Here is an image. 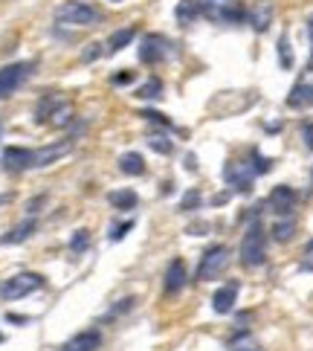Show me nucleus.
Masks as SVG:
<instances>
[{
	"mask_svg": "<svg viewBox=\"0 0 313 351\" xmlns=\"http://www.w3.org/2000/svg\"><path fill=\"white\" fill-rule=\"evenodd\" d=\"M241 265L247 270H255L261 267L267 261V232L264 227H261V221L253 218L247 223V230H244V238H241Z\"/></svg>",
	"mask_w": 313,
	"mask_h": 351,
	"instance_id": "f257e3e1",
	"label": "nucleus"
},
{
	"mask_svg": "<svg viewBox=\"0 0 313 351\" xmlns=\"http://www.w3.org/2000/svg\"><path fill=\"white\" fill-rule=\"evenodd\" d=\"M55 21L61 27H96L102 21V12L87 0H64L55 6Z\"/></svg>",
	"mask_w": 313,
	"mask_h": 351,
	"instance_id": "f03ea898",
	"label": "nucleus"
},
{
	"mask_svg": "<svg viewBox=\"0 0 313 351\" xmlns=\"http://www.w3.org/2000/svg\"><path fill=\"white\" fill-rule=\"evenodd\" d=\"M197 9L200 15L212 23H244L247 21V6L241 0H197Z\"/></svg>",
	"mask_w": 313,
	"mask_h": 351,
	"instance_id": "7ed1b4c3",
	"label": "nucleus"
},
{
	"mask_svg": "<svg viewBox=\"0 0 313 351\" xmlns=\"http://www.w3.org/2000/svg\"><path fill=\"white\" fill-rule=\"evenodd\" d=\"M229 267V250L223 244H212L197 261V282H215Z\"/></svg>",
	"mask_w": 313,
	"mask_h": 351,
	"instance_id": "20e7f679",
	"label": "nucleus"
},
{
	"mask_svg": "<svg viewBox=\"0 0 313 351\" xmlns=\"http://www.w3.org/2000/svg\"><path fill=\"white\" fill-rule=\"evenodd\" d=\"M174 53H177V47H174V41H168L166 35H160V32H148L142 35V41H140V61L142 64H162V61H168Z\"/></svg>",
	"mask_w": 313,
	"mask_h": 351,
	"instance_id": "39448f33",
	"label": "nucleus"
},
{
	"mask_svg": "<svg viewBox=\"0 0 313 351\" xmlns=\"http://www.w3.org/2000/svg\"><path fill=\"white\" fill-rule=\"evenodd\" d=\"M47 285V279L41 273H15L12 279H6L0 285V299H6V302H15V299H23L35 291H41Z\"/></svg>",
	"mask_w": 313,
	"mask_h": 351,
	"instance_id": "423d86ee",
	"label": "nucleus"
},
{
	"mask_svg": "<svg viewBox=\"0 0 313 351\" xmlns=\"http://www.w3.org/2000/svg\"><path fill=\"white\" fill-rule=\"evenodd\" d=\"M32 73H35V61H15V64L0 67V99L21 90Z\"/></svg>",
	"mask_w": 313,
	"mask_h": 351,
	"instance_id": "0eeeda50",
	"label": "nucleus"
},
{
	"mask_svg": "<svg viewBox=\"0 0 313 351\" xmlns=\"http://www.w3.org/2000/svg\"><path fill=\"white\" fill-rule=\"evenodd\" d=\"M258 174L253 171V166L249 162H238V160H229L227 166H223V180H227L232 186V192L238 195H247L253 192V183H255Z\"/></svg>",
	"mask_w": 313,
	"mask_h": 351,
	"instance_id": "6e6552de",
	"label": "nucleus"
},
{
	"mask_svg": "<svg viewBox=\"0 0 313 351\" xmlns=\"http://www.w3.org/2000/svg\"><path fill=\"white\" fill-rule=\"evenodd\" d=\"M296 204H299V195L293 186H275L267 197V206L275 218H290L296 212Z\"/></svg>",
	"mask_w": 313,
	"mask_h": 351,
	"instance_id": "1a4fd4ad",
	"label": "nucleus"
},
{
	"mask_svg": "<svg viewBox=\"0 0 313 351\" xmlns=\"http://www.w3.org/2000/svg\"><path fill=\"white\" fill-rule=\"evenodd\" d=\"M73 148V140H61V143H53V145H41V148H32V169H47L58 162L64 154H70Z\"/></svg>",
	"mask_w": 313,
	"mask_h": 351,
	"instance_id": "9d476101",
	"label": "nucleus"
},
{
	"mask_svg": "<svg viewBox=\"0 0 313 351\" xmlns=\"http://www.w3.org/2000/svg\"><path fill=\"white\" fill-rule=\"evenodd\" d=\"M183 287H186V261L183 258H171L166 273H162V293L171 299V296H177Z\"/></svg>",
	"mask_w": 313,
	"mask_h": 351,
	"instance_id": "9b49d317",
	"label": "nucleus"
},
{
	"mask_svg": "<svg viewBox=\"0 0 313 351\" xmlns=\"http://www.w3.org/2000/svg\"><path fill=\"white\" fill-rule=\"evenodd\" d=\"M247 23L255 32H267L270 23H273V3L270 0H255V3L247 9Z\"/></svg>",
	"mask_w": 313,
	"mask_h": 351,
	"instance_id": "f8f14e48",
	"label": "nucleus"
},
{
	"mask_svg": "<svg viewBox=\"0 0 313 351\" xmlns=\"http://www.w3.org/2000/svg\"><path fill=\"white\" fill-rule=\"evenodd\" d=\"M3 169L6 171H29L32 169V148L9 145L3 152Z\"/></svg>",
	"mask_w": 313,
	"mask_h": 351,
	"instance_id": "ddd939ff",
	"label": "nucleus"
},
{
	"mask_svg": "<svg viewBox=\"0 0 313 351\" xmlns=\"http://www.w3.org/2000/svg\"><path fill=\"white\" fill-rule=\"evenodd\" d=\"M287 105H290V108H308V105H313V70H308L305 76L293 84L290 96H287Z\"/></svg>",
	"mask_w": 313,
	"mask_h": 351,
	"instance_id": "4468645a",
	"label": "nucleus"
},
{
	"mask_svg": "<svg viewBox=\"0 0 313 351\" xmlns=\"http://www.w3.org/2000/svg\"><path fill=\"white\" fill-rule=\"evenodd\" d=\"M102 346V334L96 328H87V331H79L76 337H70L67 343H61L58 351H96Z\"/></svg>",
	"mask_w": 313,
	"mask_h": 351,
	"instance_id": "2eb2a0df",
	"label": "nucleus"
},
{
	"mask_svg": "<svg viewBox=\"0 0 313 351\" xmlns=\"http://www.w3.org/2000/svg\"><path fill=\"white\" fill-rule=\"evenodd\" d=\"M238 293H241V285L227 282L215 296H212V311H215V313H232L235 302H238Z\"/></svg>",
	"mask_w": 313,
	"mask_h": 351,
	"instance_id": "dca6fc26",
	"label": "nucleus"
},
{
	"mask_svg": "<svg viewBox=\"0 0 313 351\" xmlns=\"http://www.w3.org/2000/svg\"><path fill=\"white\" fill-rule=\"evenodd\" d=\"M38 230V223H35L32 218H27V221H21V223H15L3 238H0V244H23L27 238H32V232Z\"/></svg>",
	"mask_w": 313,
	"mask_h": 351,
	"instance_id": "f3484780",
	"label": "nucleus"
},
{
	"mask_svg": "<svg viewBox=\"0 0 313 351\" xmlns=\"http://www.w3.org/2000/svg\"><path fill=\"white\" fill-rule=\"evenodd\" d=\"M136 38V27H125V29H116L114 35L108 38L105 44V53L108 56H114V53H122L125 47H131V41Z\"/></svg>",
	"mask_w": 313,
	"mask_h": 351,
	"instance_id": "a211bd4d",
	"label": "nucleus"
},
{
	"mask_svg": "<svg viewBox=\"0 0 313 351\" xmlns=\"http://www.w3.org/2000/svg\"><path fill=\"white\" fill-rule=\"evenodd\" d=\"M119 171L128 174V178H142V174H145V160H142V154L125 152V154L119 157Z\"/></svg>",
	"mask_w": 313,
	"mask_h": 351,
	"instance_id": "6ab92c4d",
	"label": "nucleus"
},
{
	"mask_svg": "<svg viewBox=\"0 0 313 351\" xmlns=\"http://www.w3.org/2000/svg\"><path fill=\"white\" fill-rule=\"evenodd\" d=\"M108 204L114 209H119V212H128V209H134L136 204H140V197H136L134 189H116V192L108 195Z\"/></svg>",
	"mask_w": 313,
	"mask_h": 351,
	"instance_id": "aec40b11",
	"label": "nucleus"
},
{
	"mask_svg": "<svg viewBox=\"0 0 313 351\" xmlns=\"http://www.w3.org/2000/svg\"><path fill=\"white\" fill-rule=\"evenodd\" d=\"M61 102H64V99H61V96H55V93H47L44 99H41V102H38V108H35V122H49V119H53V114H55V108L61 105Z\"/></svg>",
	"mask_w": 313,
	"mask_h": 351,
	"instance_id": "412c9836",
	"label": "nucleus"
},
{
	"mask_svg": "<svg viewBox=\"0 0 313 351\" xmlns=\"http://www.w3.org/2000/svg\"><path fill=\"white\" fill-rule=\"evenodd\" d=\"M270 235H273V241H279V244H287V241H293V235H296V221H293V215L290 218H279L273 223V230H270Z\"/></svg>",
	"mask_w": 313,
	"mask_h": 351,
	"instance_id": "4be33fe9",
	"label": "nucleus"
},
{
	"mask_svg": "<svg viewBox=\"0 0 313 351\" xmlns=\"http://www.w3.org/2000/svg\"><path fill=\"white\" fill-rule=\"evenodd\" d=\"M174 18L177 23H192L200 18V9H197V0H180L177 9H174Z\"/></svg>",
	"mask_w": 313,
	"mask_h": 351,
	"instance_id": "5701e85b",
	"label": "nucleus"
},
{
	"mask_svg": "<svg viewBox=\"0 0 313 351\" xmlns=\"http://www.w3.org/2000/svg\"><path fill=\"white\" fill-rule=\"evenodd\" d=\"M70 122H73V105L64 99V102L55 108V114H53V119H49V125H53V128H64V125H70Z\"/></svg>",
	"mask_w": 313,
	"mask_h": 351,
	"instance_id": "b1692460",
	"label": "nucleus"
},
{
	"mask_svg": "<svg viewBox=\"0 0 313 351\" xmlns=\"http://www.w3.org/2000/svg\"><path fill=\"white\" fill-rule=\"evenodd\" d=\"M136 99H160L162 96V82L160 79H148L145 84L136 87Z\"/></svg>",
	"mask_w": 313,
	"mask_h": 351,
	"instance_id": "393cba45",
	"label": "nucleus"
},
{
	"mask_svg": "<svg viewBox=\"0 0 313 351\" xmlns=\"http://www.w3.org/2000/svg\"><path fill=\"white\" fill-rule=\"evenodd\" d=\"M148 148H151L154 154L168 157V154L174 152V143L168 140V136H162V134H151V140H148Z\"/></svg>",
	"mask_w": 313,
	"mask_h": 351,
	"instance_id": "a878e982",
	"label": "nucleus"
},
{
	"mask_svg": "<svg viewBox=\"0 0 313 351\" xmlns=\"http://www.w3.org/2000/svg\"><path fill=\"white\" fill-rule=\"evenodd\" d=\"M279 64H281V70H293V49H290L287 35L279 38Z\"/></svg>",
	"mask_w": 313,
	"mask_h": 351,
	"instance_id": "bb28decb",
	"label": "nucleus"
},
{
	"mask_svg": "<svg viewBox=\"0 0 313 351\" xmlns=\"http://www.w3.org/2000/svg\"><path fill=\"white\" fill-rule=\"evenodd\" d=\"M140 117H142L145 122L160 125V128H166V131H174V122H171V119H166V114H160V110H154V108H145Z\"/></svg>",
	"mask_w": 313,
	"mask_h": 351,
	"instance_id": "cd10ccee",
	"label": "nucleus"
},
{
	"mask_svg": "<svg viewBox=\"0 0 313 351\" xmlns=\"http://www.w3.org/2000/svg\"><path fill=\"white\" fill-rule=\"evenodd\" d=\"M200 204H203V197H200V192L197 189H189L183 197H180V204H177V209L180 212H195V209H200Z\"/></svg>",
	"mask_w": 313,
	"mask_h": 351,
	"instance_id": "c85d7f7f",
	"label": "nucleus"
},
{
	"mask_svg": "<svg viewBox=\"0 0 313 351\" xmlns=\"http://www.w3.org/2000/svg\"><path fill=\"white\" fill-rule=\"evenodd\" d=\"M87 247H90V232H87V230H76V232H73V238H70V253H84V250Z\"/></svg>",
	"mask_w": 313,
	"mask_h": 351,
	"instance_id": "c756f323",
	"label": "nucleus"
},
{
	"mask_svg": "<svg viewBox=\"0 0 313 351\" xmlns=\"http://www.w3.org/2000/svg\"><path fill=\"white\" fill-rule=\"evenodd\" d=\"M249 160H253L249 166H253V171H255V174H264V171H270V169H273V160H267L264 154L258 152V148H253V152H249Z\"/></svg>",
	"mask_w": 313,
	"mask_h": 351,
	"instance_id": "7c9ffc66",
	"label": "nucleus"
},
{
	"mask_svg": "<svg viewBox=\"0 0 313 351\" xmlns=\"http://www.w3.org/2000/svg\"><path fill=\"white\" fill-rule=\"evenodd\" d=\"M134 302H136V299H134V296H125V299H119V302H116L114 308H110V313H108V317H105V319H116V317H119V313H125V311H131V308H134Z\"/></svg>",
	"mask_w": 313,
	"mask_h": 351,
	"instance_id": "2f4dec72",
	"label": "nucleus"
},
{
	"mask_svg": "<svg viewBox=\"0 0 313 351\" xmlns=\"http://www.w3.org/2000/svg\"><path fill=\"white\" fill-rule=\"evenodd\" d=\"M131 230H134V221H125V223H119V227H116L114 232H110V241H122V238L128 235Z\"/></svg>",
	"mask_w": 313,
	"mask_h": 351,
	"instance_id": "473e14b6",
	"label": "nucleus"
},
{
	"mask_svg": "<svg viewBox=\"0 0 313 351\" xmlns=\"http://www.w3.org/2000/svg\"><path fill=\"white\" fill-rule=\"evenodd\" d=\"M302 140H305L308 152H313V122H305V125H302Z\"/></svg>",
	"mask_w": 313,
	"mask_h": 351,
	"instance_id": "72a5a7b5",
	"label": "nucleus"
},
{
	"mask_svg": "<svg viewBox=\"0 0 313 351\" xmlns=\"http://www.w3.org/2000/svg\"><path fill=\"white\" fill-rule=\"evenodd\" d=\"M134 79H136V73H134V70H125V73H116V76L110 79V82H114V84H131Z\"/></svg>",
	"mask_w": 313,
	"mask_h": 351,
	"instance_id": "f704fd0d",
	"label": "nucleus"
},
{
	"mask_svg": "<svg viewBox=\"0 0 313 351\" xmlns=\"http://www.w3.org/2000/svg\"><path fill=\"white\" fill-rule=\"evenodd\" d=\"M302 267L305 270H313V238L305 244V261H302Z\"/></svg>",
	"mask_w": 313,
	"mask_h": 351,
	"instance_id": "c9c22d12",
	"label": "nucleus"
},
{
	"mask_svg": "<svg viewBox=\"0 0 313 351\" xmlns=\"http://www.w3.org/2000/svg\"><path fill=\"white\" fill-rule=\"evenodd\" d=\"M96 56H102V44H90V49H87L82 58H84V61H93Z\"/></svg>",
	"mask_w": 313,
	"mask_h": 351,
	"instance_id": "e433bc0d",
	"label": "nucleus"
},
{
	"mask_svg": "<svg viewBox=\"0 0 313 351\" xmlns=\"http://www.w3.org/2000/svg\"><path fill=\"white\" fill-rule=\"evenodd\" d=\"M206 230H209V223H192L189 235H206Z\"/></svg>",
	"mask_w": 313,
	"mask_h": 351,
	"instance_id": "4c0bfd02",
	"label": "nucleus"
},
{
	"mask_svg": "<svg viewBox=\"0 0 313 351\" xmlns=\"http://www.w3.org/2000/svg\"><path fill=\"white\" fill-rule=\"evenodd\" d=\"M308 35H310V44H313V15H310V21H308ZM308 70H313V53H310V64H308Z\"/></svg>",
	"mask_w": 313,
	"mask_h": 351,
	"instance_id": "58836bf2",
	"label": "nucleus"
},
{
	"mask_svg": "<svg viewBox=\"0 0 313 351\" xmlns=\"http://www.w3.org/2000/svg\"><path fill=\"white\" fill-rule=\"evenodd\" d=\"M227 200H229V192H221V195L212 197V204H227Z\"/></svg>",
	"mask_w": 313,
	"mask_h": 351,
	"instance_id": "ea45409f",
	"label": "nucleus"
},
{
	"mask_svg": "<svg viewBox=\"0 0 313 351\" xmlns=\"http://www.w3.org/2000/svg\"><path fill=\"white\" fill-rule=\"evenodd\" d=\"M9 322H29V317H18V313H9Z\"/></svg>",
	"mask_w": 313,
	"mask_h": 351,
	"instance_id": "a19ab883",
	"label": "nucleus"
},
{
	"mask_svg": "<svg viewBox=\"0 0 313 351\" xmlns=\"http://www.w3.org/2000/svg\"><path fill=\"white\" fill-rule=\"evenodd\" d=\"M310 189H313V174H310Z\"/></svg>",
	"mask_w": 313,
	"mask_h": 351,
	"instance_id": "79ce46f5",
	"label": "nucleus"
},
{
	"mask_svg": "<svg viewBox=\"0 0 313 351\" xmlns=\"http://www.w3.org/2000/svg\"><path fill=\"white\" fill-rule=\"evenodd\" d=\"M110 3H122V0H110Z\"/></svg>",
	"mask_w": 313,
	"mask_h": 351,
	"instance_id": "37998d69",
	"label": "nucleus"
},
{
	"mask_svg": "<svg viewBox=\"0 0 313 351\" xmlns=\"http://www.w3.org/2000/svg\"><path fill=\"white\" fill-rule=\"evenodd\" d=\"M0 343H3V334H0Z\"/></svg>",
	"mask_w": 313,
	"mask_h": 351,
	"instance_id": "c03bdc74",
	"label": "nucleus"
},
{
	"mask_svg": "<svg viewBox=\"0 0 313 351\" xmlns=\"http://www.w3.org/2000/svg\"><path fill=\"white\" fill-rule=\"evenodd\" d=\"M0 134H3V125H0Z\"/></svg>",
	"mask_w": 313,
	"mask_h": 351,
	"instance_id": "a18cd8bd",
	"label": "nucleus"
}]
</instances>
